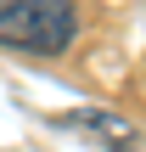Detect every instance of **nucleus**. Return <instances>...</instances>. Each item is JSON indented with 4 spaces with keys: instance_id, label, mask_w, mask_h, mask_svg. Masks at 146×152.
Here are the masks:
<instances>
[{
    "instance_id": "obj_1",
    "label": "nucleus",
    "mask_w": 146,
    "mask_h": 152,
    "mask_svg": "<svg viewBox=\"0 0 146 152\" xmlns=\"http://www.w3.org/2000/svg\"><path fill=\"white\" fill-rule=\"evenodd\" d=\"M79 34V6L73 0H0V45L56 56Z\"/></svg>"
},
{
    "instance_id": "obj_2",
    "label": "nucleus",
    "mask_w": 146,
    "mask_h": 152,
    "mask_svg": "<svg viewBox=\"0 0 146 152\" xmlns=\"http://www.w3.org/2000/svg\"><path fill=\"white\" fill-rule=\"evenodd\" d=\"M62 124H68V130H90L96 141H113V147H129V135H135V130H129L118 113H96V107H84V113H68Z\"/></svg>"
}]
</instances>
